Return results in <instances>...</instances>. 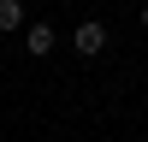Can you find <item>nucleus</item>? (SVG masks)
Returning <instances> with one entry per match:
<instances>
[{"instance_id":"nucleus-1","label":"nucleus","mask_w":148,"mask_h":142,"mask_svg":"<svg viewBox=\"0 0 148 142\" xmlns=\"http://www.w3.org/2000/svg\"><path fill=\"white\" fill-rule=\"evenodd\" d=\"M71 47H77V53H101V47H107V24L83 18L77 30H71Z\"/></svg>"},{"instance_id":"nucleus-2","label":"nucleus","mask_w":148,"mask_h":142,"mask_svg":"<svg viewBox=\"0 0 148 142\" xmlns=\"http://www.w3.org/2000/svg\"><path fill=\"white\" fill-rule=\"evenodd\" d=\"M24 47H30V53L42 59L47 47H53V30H47V24H30V30H24Z\"/></svg>"},{"instance_id":"nucleus-3","label":"nucleus","mask_w":148,"mask_h":142,"mask_svg":"<svg viewBox=\"0 0 148 142\" xmlns=\"http://www.w3.org/2000/svg\"><path fill=\"white\" fill-rule=\"evenodd\" d=\"M18 24H24V6L18 0H0V30H18Z\"/></svg>"},{"instance_id":"nucleus-4","label":"nucleus","mask_w":148,"mask_h":142,"mask_svg":"<svg viewBox=\"0 0 148 142\" xmlns=\"http://www.w3.org/2000/svg\"><path fill=\"white\" fill-rule=\"evenodd\" d=\"M142 24H148V6H142Z\"/></svg>"}]
</instances>
